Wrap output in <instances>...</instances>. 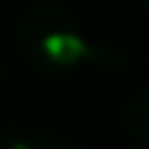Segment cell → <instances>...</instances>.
Segmentation results:
<instances>
[{
    "instance_id": "cell-4",
    "label": "cell",
    "mask_w": 149,
    "mask_h": 149,
    "mask_svg": "<svg viewBox=\"0 0 149 149\" xmlns=\"http://www.w3.org/2000/svg\"><path fill=\"white\" fill-rule=\"evenodd\" d=\"M13 86H16V83H13V73H10V67L0 60V102L13 92Z\"/></svg>"
},
{
    "instance_id": "cell-3",
    "label": "cell",
    "mask_w": 149,
    "mask_h": 149,
    "mask_svg": "<svg viewBox=\"0 0 149 149\" xmlns=\"http://www.w3.org/2000/svg\"><path fill=\"white\" fill-rule=\"evenodd\" d=\"M124 127L136 146L149 149V86L130 95V102L124 108Z\"/></svg>"
},
{
    "instance_id": "cell-2",
    "label": "cell",
    "mask_w": 149,
    "mask_h": 149,
    "mask_svg": "<svg viewBox=\"0 0 149 149\" xmlns=\"http://www.w3.org/2000/svg\"><path fill=\"white\" fill-rule=\"evenodd\" d=\"M54 120L45 111H19L0 130V149H54Z\"/></svg>"
},
{
    "instance_id": "cell-1",
    "label": "cell",
    "mask_w": 149,
    "mask_h": 149,
    "mask_svg": "<svg viewBox=\"0 0 149 149\" xmlns=\"http://www.w3.org/2000/svg\"><path fill=\"white\" fill-rule=\"evenodd\" d=\"M16 48L32 73L60 79L70 76L86 54L79 19L57 0H32L16 19Z\"/></svg>"
},
{
    "instance_id": "cell-5",
    "label": "cell",
    "mask_w": 149,
    "mask_h": 149,
    "mask_svg": "<svg viewBox=\"0 0 149 149\" xmlns=\"http://www.w3.org/2000/svg\"><path fill=\"white\" fill-rule=\"evenodd\" d=\"M140 3H143V6H146V10H149V0H140Z\"/></svg>"
}]
</instances>
